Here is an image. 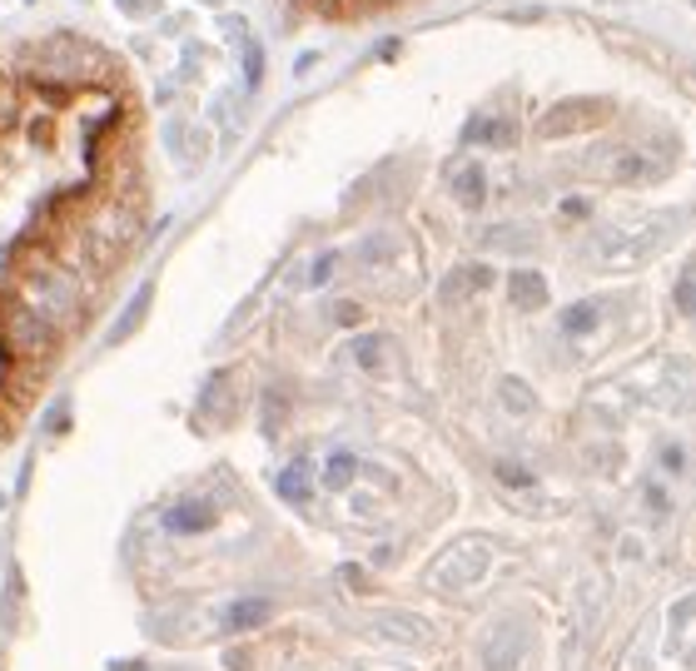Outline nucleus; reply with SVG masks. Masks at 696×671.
Wrapping results in <instances>:
<instances>
[{"mask_svg": "<svg viewBox=\"0 0 696 671\" xmlns=\"http://www.w3.org/2000/svg\"><path fill=\"white\" fill-rule=\"evenodd\" d=\"M130 66L80 30L0 40V443L145 234Z\"/></svg>", "mask_w": 696, "mask_h": 671, "instance_id": "1", "label": "nucleus"}, {"mask_svg": "<svg viewBox=\"0 0 696 671\" xmlns=\"http://www.w3.org/2000/svg\"><path fill=\"white\" fill-rule=\"evenodd\" d=\"M483 568H488L483 542H458L443 562L428 568V582H438V588H468L473 578H483Z\"/></svg>", "mask_w": 696, "mask_h": 671, "instance_id": "2", "label": "nucleus"}, {"mask_svg": "<svg viewBox=\"0 0 696 671\" xmlns=\"http://www.w3.org/2000/svg\"><path fill=\"white\" fill-rule=\"evenodd\" d=\"M607 115V100H572L562 105V110L548 115V125H542V135H572V130H587V125H597Z\"/></svg>", "mask_w": 696, "mask_h": 671, "instance_id": "3", "label": "nucleus"}, {"mask_svg": "<svg viewBox=\"0 0 696 671\" xmlns=\"http://www.w3.org/2000/svg\"><path fill=\"white\" fill-rule=\"evenodd\" d=\"M518 657H522V637H518V626L512 622H498V632L483 642V662L488 671H512L518 667Z\"/></svg>", "mask_w": 696, "mask_h": 671, "instance_id": "4", "label": "nucleus"}, {"mask_svg": "<svg viewBox=\"0 0 696 671\" xmlns=\"http://www.w3.org/2000/svg\"><path fill=\"white\" fill-rule=\"evenodd\" d=\"M274 616V602H264V596H244V602H234L229 612H224V622L234 626V632H249V626H264Z\"/></svg>", "mask_w": 696, "mask_h": 671, "instance_id": "5", "label": "nucleus"}, {"mask_svg": "<svg viewBox=\"0 0 696 671\" xmlns=\"http://www.w3.org/2000/svg\"><path fill=\"white\" fill-rule=\"evenodd\" d=\"M512 304H518V308H542V304H548V284H542L532 269L512 274Z\"/></svg>", "mask_w": 696, "mask_h": 671, "instance_id": "6", "label": "nucleus"}, {"mask_svg": "<svg viewBox=\"0 0 696 671\" xmlns=\"http://www.w3.org/2000/svg\"><path fill=\"white\" fill-rule=\"evenodd\" d=\"M592 324H597V304H577V308H567V314H562L567 334H587Z\"/></svg>", "mask_w": 696, "mask_h": 671, "instance_id": "7", "label": "nucleus"}, {"mask_svg": "<svg viewBox=\"0 0 696 671\" xmlns=\"http://www.w3.org/2000/svg\"><path fill=\"white\" fill-rule=\"evenodd\" d=\"M169 527H175V532H195V527H209V513H205V507H199V513H195V503H189L185 513H169Z\"/></svg>", "mask_w": 696, "mask_h": 671, "instance_id": "8", "label": "nucleus"}, {"mask_svg": "<svg viewBox=\"0 0 696 671\" xmlns=\"http://www.w3.org/2000/svg\"><path fill=\"white\" fill-rule=\"evenodd\" d=\"M677 304L687 308V314H696V279H692V274H687V279L677 284Z\"/></svg>", "mask_w": 696, "mask_h": 671, "instance_id": "9", "label": "nucleus"}, {"mask_svg": "<svg viewBox=\"0 0 696 671\" xmlns=\"http://www.w3.org/2000/svg\"><path fill=\"white\" fill-rule=\"evenodd\" d=\"M278 493H284V497H304V477L284 473V477H278Z\"/></svg>", "mask_w": 696, "mask_h": 671, "instance_id": "10", "label": "nucleus"}, {"mask_svg": "<svg viewBox=\"0 0 696 671\" xmlns=\"http://www.w3.org/2000/svg\"><path fill=\"white\" fill-rule=\"evenodd\" d=\"M458 189H463V199H483V175H478V169L473 175H463V185Z\"/></svg>", "mask_w": 696, "mask_h": 671, "instance_id": "11", "label": "nucleus"}, {"mask_svg": "<svg viewBox=\"0 0 696 671\" xmlns=\"http://www.w3.org/2000/svg\"><path fill=\"white\" fill-rule=\"evenodd\" d=\"M349 473H353V463H349V457H334V473H329V483H334V487H344V483H349Z\"/></svg>", "mask_w": 696, "mask_h": 671, "instance_id": "12", "label": "nucleus"}, {"mask_svg": "<svg viewBox=\"0 0 696 671\" xmlns=\"http://www.w3.org/2000/svg\"><path fill=\"white\" fill-rule=\"evenodd\" d=\"M687 616H696V596H692V602H682V606H677V612H672V622H677V626H682V622H687Z\"/></svg>", "mask_w": 696, "mask_h": 671, "instance_id": "13", "label": "nucleus"}]
</instances>
